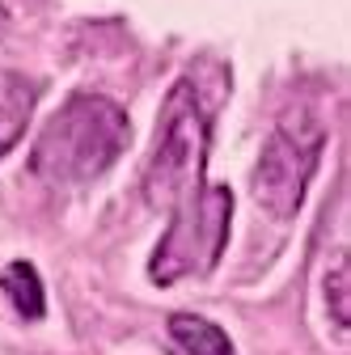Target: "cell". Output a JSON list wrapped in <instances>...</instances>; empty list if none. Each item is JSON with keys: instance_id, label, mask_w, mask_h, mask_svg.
<instances>
[{"instance_id": "3957f363", "label": "cell", "mask_w": 351, "mask_h": 355, "mask_svg": "<svg viewBox=\"0 0 351 355\" xmlns=\"http://www.w3.org/2000/svg\"><path fill=\"white\" fill-rule=\"evenodd\" d=\"M229 220H233V191L229 187H199L187 203H178L165 237L157 241V250L148 258L153 284L169 288L187 275L212 271L225 254Z\"/></svg>"}, {"instance_id": "52a82bcc", "label": "cell", "mask_w": 351, "mask_h": 355, "mask_svg": "<svg viewBox=\"0 0 351 355\" xmlns=\"http://www.w3.org/2000/svg\"><path fill=\"white\" fill-rule=\"evenodd\" d=\"M0 288H5V296L13 300V309L26 322H38L42 313H47V296H42V279L34 271V262H26V258L9 262L5 275H0Z\"/></svg>"}, {"instance_id": "277c9868", "label": "cell", "mask_w": 351, "mask_h": 355, "mask_svg": "<svg viewBox=\"0 0 351 355\" xmlns=\"http://www.w3.org/2000/svg\"><path fill=\"white\" fill-rule=\"evenodd\" d=\"M318 153H322V127L318 123H280L267 144L258 153V165L250 173V191L254 203L275 216V220H292L305 203L309 178L318 169Z\"/></svg>"}, {"instance_id": "7a4b0ae2", "label": "cell", "mask_w": 351, "mask_h": 355, "mask_svg": "<svg viewBox=\"0 0 351 355\" xmlns=\"http://www.w3.org/2000/svg\"><path fill=\"white\" fill-rule=\"evenodd\" d=\"M207 148H212V123L195 98L191 80H178L157 119V140L144 165V203L153 211H173L203 187L207 169Z\"/></svg>"}, {"instance_id": "ba28073f", "label": "cell", "mask_w": 351, "mask_h": 355, "mask_svg": "<svg viewBox=\"0 0 351 355\" xmlns=\"http://www.w3.org/2000/svg\"><path fill=\"white\" fill-rule=\"evenodd\" d=\"M326 309H330L339 330L351 326V271H347V258H339L326 271Z\"/></svg>"}, {"instance_id": "8992f818", "label": "cell", "mask_w": 351, "mask_h": 355, "mask_svg": "<svg viewBox=\"0 0 351 355\" xmlns=\"http://www.w3.org/2000/svg\"><path fill=\"white\" fill-rule=\"evenodd\" d=\"M169 338L182 347V355H233L229 334L216 322L195 318V313H173L169 318Z\"/></svg>"}, {"instance_id": "6da1fadb", "label": "cell", "mask_w": 351, "mask_h": 355, "mask_svg": "<svg viewBox=\"0 0 351 355\" xmlns=\"http://www.w3.org/2000/svg\"><path fill=\"white\" fill-rule=\"evenodd\" d=\"M131 144L127 110L102 94H72L34 140V173L55 187H85L102 178Z\"/></svg>"}, {"instance_id": "5b68a950", "label": "cell", "mask_w": 351, "mask_h": 355, "mask_svg": "<svg viewBox=\"0 0 351 355\" xmlns=\"http://www.w3.org/2000/svg\"><path fill=\"white\" fill-rule=\"evenodd\" d=\"M34 106H38V85L13 68H0V157L13 153V144L26 136Z\"/></svg>"}]
</instances>
